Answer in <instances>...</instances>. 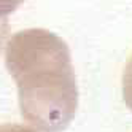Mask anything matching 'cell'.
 Masks as SVG:
<instances>
[{"label": "cell", "mask_w": 132, "mask_h": 132, "mask_svg": "<svg viewBox=\"0 0 132 132\" xmlns=\"http://www.w3.org/2000/svg\"><path fill=\"white\" fill-rule=\"evenodd\" d=\"M122 97L127 108L132 111V56L129 57L124 73H122Z\"/></svg>", "instance_id": "7a4b0ae2"}, {"label": "cell", "mask_w": 132, "mask_h": 132, "mask_svg": "<svg viewBox=\"0 0 132 132\" xmlns=\"http://www.w3.org/2000/svg\"><path fill=\"white\" fill-rule=\"evenodd\" d=\"M5 64L27 124L40 132H61L70 124L78 89L70 50L61 37L46 29L18 32L8 42Z\"/></svg>", "instance_id": "6da1fadb"}, {"label": "cell", "mask_w": 132, "mask_h": 132, "mask_svg": "<svg viewBox=\"0 0 132 132\" xmlns=\"http://www.w3.org/2000/svg\"><path fill=\"white\" fill-rule=\"evenodd\" d=\"M8 37H10V24H8L6 16H0V53H2Z\"/></svg>", "instance_id": "277c9868"}, {"label": "cell", "mask_w": 132, "mask_h": 132, "mask_svg": "<svg viewBox=\"0 0 132 132\" xmlns=\"http://www.w3.org/2000/svg\"><path fill=\"white\" fill-rule=\"evenodd\" d=\"M0 132H37V130L22 124H2Z\"/></svg>", "instance_id": "5b68a950"}, {"label": "cell", "mask_w": 132, "mask_h": 132, "mask_svg": "<svg viewBox=\"0 0 132 132\" xmlns=\"http://www.w3.org/2000/svg\"><path fill=\"white\" fill-rule=\"evenodd\" d=\"M24 0H0V16H8L22 5Z\"/></svg>", "instance_id": "3957f363"}]
</instances>
